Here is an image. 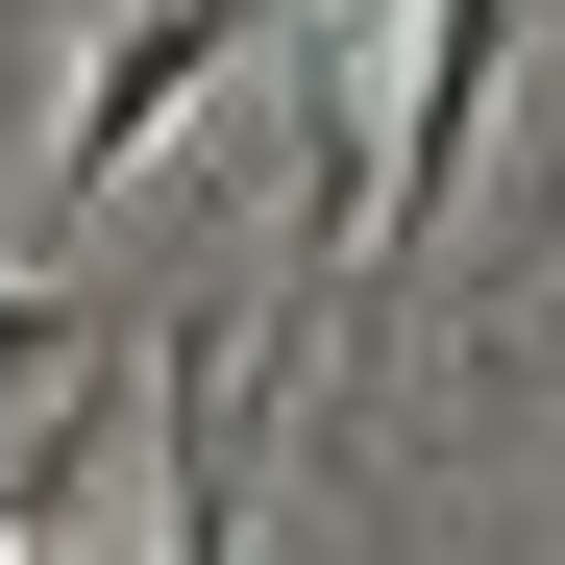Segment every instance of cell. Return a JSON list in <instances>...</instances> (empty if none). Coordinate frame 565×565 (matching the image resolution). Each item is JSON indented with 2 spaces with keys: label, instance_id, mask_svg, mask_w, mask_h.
Instances as JSON below:
<instances>
[{
  "label": "cell",
  "instance_id": "obj_1",
  "mask_svg": "<svg viewBox=\"0 0 565 565\" xmlns=\"http://www.w3.org/2000/svg\"><path fill=\"white\" fill-rule=\"evenodd\" d=\"M492 50H516V0H418V25H394V124H369V246H344V270H394V246L467 198V148H492Z\"/></svg>",
  "mask_w": 565,
  "mask_h": 565
},
{
  "label": "cell",
  "instance_id": "obj_2",
  "mask_svg": "<svg viewBox=\"0 0 565 565\" xmlns=\"http://www.w3.org/2000/svg\"><path fill=\"white\" fill-rule=\"evenodd\" d=\"M270 25H296V0H124V50L74 74V124H50V222H99V198H124V148L198 99L222 50H270Z\"/></svg>",
  "mask_w": 565,
  "mask_h": 565
},
{
  "label": "cell",
  "instance_id": "obj_3",
  "mask_svg": "<svg viewBox=\"0 0 565 565\" xmlns=\"http://www.w3.org/2000/svg\"><path fill=\"white\" fill-rule=\"evenodd\" d=\"M246 467H270V344L198 320L172 344V516H148V565H246Z\"/></svg>",
  "mask_w": 565,
  "mask_h": 565
},
{
  "label": "cell",
  "instance_id": "obj_4",
  "mask_svg": "<svg viewBox=\"0 0 565 565\" xmlns=\"http://www.w3.org/2000/svg\"><path fill=\"white\" fill-rule=\"evenodd\" d=\"M74 369H99V320H74V270H0V418H50Z\"/></svg>",
  "mask_w": 565,
  "mask_h": 565
}]
</instances>
